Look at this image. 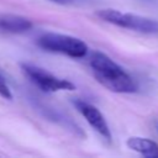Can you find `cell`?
<instances>
[{"label":"cell","mask_w":158,"mask_h":158,"mask_svg":"<svg viewBox=\"0 0 158 158\" xmlns=\"http://www.w3.org/2000/svg\"><path fill=\"white\" fill-rule=\"evenodd\" d=\"M90 67L95 79L106 89L114 93H136L138 85L136 80L114 59L102 52H94L90 58Z\"/></svg>","instance_id":"1"},{"label":"cell","mask_w":158,"mask_h":158,"mask_svg":"<svg viewBox=\"0 0 158 158\" xmlns=\"http://www.w3.org/2000/svg\"><path fill=\"white\" fill-rule=\"evenodd\" d=\"M95 15L105 22L122 28H128L147 35H158V21L154 19L139 16L136 14L121 12L114 9H102L96 11Z\"/></svg>","instance_id":"2"},{"label":"cell","mask_w":158,"mask_h":158,"mask_svg":"<svg viewBox=\"0 0 158 158\" xmlns=\"http://www.w3.org/2000/svg\"><path fill=\"white\" fill-rule=\"evenodd\" d=\"M37 46L47 52L65 54L72 58H84L88 54V44L80 38L48 32L37 38Z\"/></svg>","instance_id":"3"},{"label":"cell","mask_w":158,"mask_h":158,"mask_svg":"<svg viewBox=\"0 0 158 158\" xmlns=\"http://www.w3.org/2000/svg\"><path fill=\"white\" fill-rule=\"evenodd\" d=\"M21 69L23 74L42 91L54 93L60 90H75V85L73 83L65 79H60L41 67L28 63H22Z\"/></svg>","instance_id":"4"},{"label":"cell","mask_w":158,"mask_h":158,"mask_svg":"<svg viewBox=\"0 0 158 158\" xmlns=\"http://www.w3.org/2000/svg\"><path fill=\"white\" fill-rule=\"evenodd\" d=\"M77 110L84 116V118L86 120V122L105 139L110 141L111 139V131L110 127L104 117V115L101 114V111L95 107L94 105L83 101V100H74L73 101Z\"/></svg>","instance_id":"5"},{"label":"cell","mask_w":158,"mask_h":158,"mask_svg":"<svg viewBox=\"0 0 158 158\" xmlns=\"http://www.w3.org/2000/svg\"><path fill=\"white\" fill-rule=\"evenodd\" d=\"M32 28V21L19 15L0 16V31L9 33H23Z\"/></svg>","instance_id":"6"},{"label":"cell","mask_w":158,"mask_h":158,"mask_svg":"<svg viewBox=\"0 0 158 158\" xmlns=\"http://www.w3.org/2000/svg\"><path fill=\"white\" fill-rule=\"evenodd\" d=\"M127 147L143 157L147 158H158V144L148 138L143 137H130L126 142Z\"/></svg>","instance_id":"7"},{"label":"cell","mask_w":158,"mask_h":158,"mask_svg":"<svg viewBox=\"0 0 158 158\" xmlns=\"http://www.w3.org/2000/svg\"><path fill=\"white\" fill-rule=\"evenodd\" d=\"M0 96H2L4 99H7V100L12 99V94L10 91V88L1 74H0Z\"/></svg>","instance_id":"8"},{"label":"cell","mask_w":158,"mask_h":158,"mask_svg":"<svg viewBox=\"0 0 158 158\" xmlns=\"http://www.w3.org/2000/svg\"><path fill=\"white\" fill-rule=\"evenodd\" d=\"M48 1H52V2H56V4H60V5H70V4H74L77 0H48Z\"/></svg>","instance_id":"9"}]
</instances>
